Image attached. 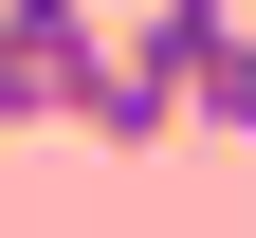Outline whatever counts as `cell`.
I'll list each match as a JSON object with an SVG mask.
<instances>
[{"mask_svg":"<svg viewBox=\"0 0 256 238\" xmlns=\"http://www.w3.org/2000/svg\"><path fill=\"white\" fill-rule=\"evenodd\" d=\"M92 74H110V19L92 0H0V110L18 128H74Z\"/></svg>","mask_w":256,"mask_h":238,"instance_id":"6da1fadb","label":"cell"},{"mask_svg":"<svg viewBox=\"0 0 256 238\" xmlns=\"http://www.w3.org/2000/svg\"><path fill=\"white\" fill-rule=\"evenodd\" d=\"M183 110H202L220 147H256V19H220V55L183 74Z\"/></svg>","mask_w":256,"mask_h":238,"instance_id":"7a4b0ae2","label":"cell"}]
</instances>
